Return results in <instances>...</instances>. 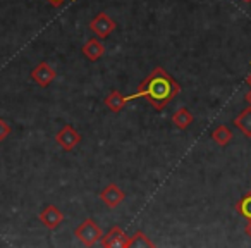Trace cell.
I'll list each match as a JSON object with an SVG mask.
<instances>
[{
  "instance_id": "1",
  "label": "cell",
  "mask_w": 251,
  "mask_h": 248,
  "mask_svg": "<svg viewBox=\"0 0 251 248\" xmlns=\"http://www.w3.org/2000/svg\"><path fill=\"white\" fill-rule=\"evenodd\" d=\"M179 91H181V84L177 83V80H174L164 67L157 66L141 81L136 93L127 95V98L129 102L136 98H145L153 109L164 110L177 97Z\"/></svg>"
},
{
  "instance_id": "2",
  "label": "cell",
  "mask_w": 251,
  "mask_h": 248,
  "mask_svg": "<svg viewBox=\"0 0 251 248\" xmlns=\"http://www.w3.org/2000/svg\"><path fill=\"white\" fill-rule=\"evenodd\" d=\"M74 234H76L77 240H79L83 245H86V247L97 245L98 241H101V236H103L100 226H98L93 219H84L83 222L76 227Z\"/></svg>"
},
{
  "instance_id": "3",
  "label": "cell",
  "mask_w": 251,
  "mask_h": 248,
  "mask_svg": "<svg viewBox=\"0 0 251 248\" xmlns=\"http://www.w3.org/2000/svg\"><path fill=\"white\" fill-rule=\"evenodd\" d=\"M115 28H117V25H115V21L107 12L97 14L90 23V31L95 33L98 38H107V36H110Z\"/></svg>"
},
{
  "instance_id": "4",
  "label": "cell",
  "mask_w": 251,
  "mask_h": 248,
  "mask_svg": "<svg viewBox=\"0 0 251 248\" xmlns=\"http://www.w3.org/2000/svg\"><path fill=\"white\" fill-rule=\"evenodd\" d=\"M55 141L59 143L60 148H64L66 152H73L77 147V143L81 141V135L74 130V126L66 124L62 126V130L55 135Z\"/></svg>"
},
{
  "instance_id": "5",
  "label": "cell",
  "mask_w": 251,
  "mask_h": 248,
  "mask_svg": "<svg viewBox=\"0 0 251 248\" xmlns=\"http://www.w3.org/2000/svg\"><path fill=\"white\" fill-rule=\"evenodd\" d=\"M124 198H126V193L122 192L115 183L107 185L100 193V200L108 207V209H115L117 205H121V203L124 202Z\"/></svg>"
},
{
  "instance_id": "6",
  "label": "cell",
  "mask_w": 251,
  "mask_h": 248,
  "mask_svg": "<svg viewBox=\"0 0 251 248\" xmlns=\"http://www.w3.org/2000/svg\"><path fill=\"white\" fill-rule=\"evenodd\" d=\"M55 76H57L55 69H53L49 62H40L38 66L31 71V80L43 88L49 86V84L55 80Z\"/></svg>"
},
{
  "instance_id": "7",
  "label": "cell",
  "mask_w": 251,
  "mask_h": 248,
  "mask_svg": "<svg viewBox=\"0 0 251 248\" xmlns=\"http://www.w3.org/2000/svg\"><path fill=\"white\" fill-rule=\"evenodd\" d=\"M40 220H42L43 226L49 227V229H57V227L64 222V214L60 212L59 207L47 205L45 209L40 212Z\"/></svg>"
},
{
  "instance_id": "8",
  "label": "cell",
  "mask_w": 251,
  "mask_h": 248,
  "mask_svg": "<svg viewBox=\"0 0 251 248\" xmlns=\"http://www.w3.org/2000/svg\"><path fill=\"white\" fill-rule=\"evenodd\" d=\"M127 236L119 226H114L107 234L101 236V247L103 248H126Z\"/></svg>"
},
{
  "instance_id": "9",
  "label": "cell",
  "mask_w": 251,
  "mask_h": 248,
  "mask_svg": "<svg viewBox=\"0 0 251 248\" xmlns=\"http://www.w3.org/2000/svg\"><path fill=\"white\" fill-rule=\"evenodd\" d=\"M83 55L86 57L91 62H97L98 59H101V55L105 54V45L101 42V38H90L86 43L83 45Z\"/></svg>"
},
{
  "instance_id": "10",
  "label": "cell",
  "mask_w": 251,
  "mask_h": 248,
  "mask_svg": "<svg viewBox=\"0 0 251 248\" xmlns=\"http://www.w3.org/2000/svg\"><path fill=\"white\" fill-rule=\"evenodd\" d=\"M105 105H107L108 109H110L112 112H121L122 109L126 107V105L129 104V98L124 97V95L121 93V91H110V93L105 97Z\"/></svg>"
},
{
  "instance_id": "11",
  "label": "cell",
  "mask_w": 251,
  "mask_h": 248,
  "mask_svg": "<svg viewBox=\"0 0 251 248\" xmlns=\"http://www.w3.org/2000/svg\"><path fill=\"white\" fill-rule=\"evenodd\" d=\"M234 126L246 138H251V105L244 109L243 112H239V115L234 119Z\"/></svg>"
},
{
  "instance_id": "12",
  "label": "cell",
  "mask_w": 251,
  "mask_h": 248,
  "mask_svg": "<svg viewBox=\"0 0 251 248\" xmlns=\"http://www.w3.org/2000/svg\"><path fill=\"white\" fill-rule=\"evenodd\" d=\"M193 121H195V117H193V114L186 107L177 109L174 112V115H172V122H174V126H177L179 130H188L193 124Z\"/></svg>"
},
{
  "instance_id": "13",
  "label": "cell",
  "mask_w": 251,
  "mask_h": 248,
  "mask_svg": "<svg viewBox=\"0 0 251 248\" xmlns=\"http://www.w3.org/2000/svg\"><path fill=\"white\" fill-rule=\"evenodd\" d=\"M150 247H155V243L143 231H136L133 236H127V241H126V248H150Z\"/></svg>"
},
{
  "instance_id": "14",
  "label": "cell",
  "mask_w": 251,
  "mask_h": 248,
  "mask_svg": "<svg viewBox=\"0 0 251 248\" xmlns=\"http://www.w3.org/2000/svg\"><path fill=\"white\" fill-rule=\"evenodd\" d=\"M212 140L215 141L219 147H227V145L230 143V140H232V131L227 126H224V124H220V126H217L215 130L212 131Z\"/></svg>"
},
{
  "instance_id": "15",
  "label": "cell",
  "mask_w": 251,
  "mask_h": 248,
  "mask_svg": "<svg viewBox=\"0 0 251 248\" xmlns=\"http://www.w3.org/2000/svg\"><path fill=\"white\" fill-rule=\"evenodd\" d=\"M236 210L244 219H251V192L246 193V195L236 203Z\"/></svg>"
},
{
  "instance_id": "16",
  "label": "cell",
  "mask_w": 251,
  "mask_h": 248,
  "mask_svg": "<svg viewBox=\"0 0 251 248\" xmlns=\"http://www.w3.org/2000/svg\"><path fill=\"white\" fill-rule=\"evenodd\" d=\"M11 133V126H9V122L5 119H0V141H4L5 138L9 137Z\"/></svg>"
},
{
  "instance_id": "17",
  "label": "cell",
  "mask_w": 251,
  "mask_h": 248,
  "mask_svg": "<svg viewBox=\"0 0 251 248\" xmlns=\"http://www.w3.org/2000/svg\"><path fill=\"white\" fill-rule=\"evenodd\" d=\"M49 2L53 5V7H59V5H62L64 2H74V0H49Z\"/></svg>"
},
{
  "instance_id": "18",
  "label": "cell",
  "mask_w": 251,
  "mask_h": 248,
  "mask_svg": "<svg viewBox=\"0 0 251 248\" xmlns=\"http://www.w3.org/2000/svg\"><path fill=\"white\" fill-rule=\"evenodd\" d=\"M244 233L251 238V219H248V224H246V227H244Z\"/></svg>"
},
{
  "instance_id": "19",
  "label": "cell",
  "mask_w": 251,
  "mask_h": 248,
  "mask_svg": "<svg viewBox=\"0 0 251 248\" xmlns=\"http://www.w3.org/2000/svg\"><path fill=\"white\" fill-rule=\"evenodd\" d=\"M244 100H246V102H248V105H251V90H250V91H248V93H246V95H244Z\"/></svg>"
},
{
  "instance_id": "20",
  "label": "cell",
  "mask_w": 251,
  "mask_h": 248,
  "mask_svg": "<svg viewBox=\"0 0 251 248\" xmlns=\"http://www.w3.org/2000/svg\"><path fill=\"white\" fill-rule=\"evenodd\" d=\"M246 84H250V88H251V71H250V74H248V78H246Z\"/></svg>"
},
{
  "instance_id": "21",
  "label": "cell",
  "mask_w": 251,
  "mask_h": 248,
  "mask_svg": "<svg viewBox=\"0 0 251 248\" xmlns=\"http://www.w3.org/2000/svg\"><path fill=\"white\" fill-rule=\"evenodd\" d=\"M246 2H250V0H246Z\"/></svg>"
}]
</instances>
